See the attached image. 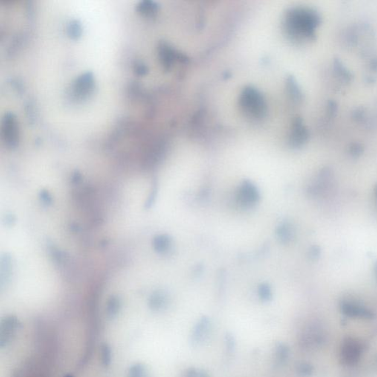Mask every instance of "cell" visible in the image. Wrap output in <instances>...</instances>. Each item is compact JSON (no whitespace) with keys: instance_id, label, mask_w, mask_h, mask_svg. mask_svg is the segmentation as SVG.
Here are the masks:
<instances>
[{"instance_id":"15","label":"cell","mask_w":377,"mask_h":377,"mask_svg":"<svg viewBox=\"0 0 377 377\" xmlns=\"http://www.w3.org/2000/svg\"><path fill=\"white\" fill-rule=\"evenodd\" d=\"M278 236L284 242H288L294 237V230L290 224H282L277 231Z\"/></svg>"},{"instance_id":"14","label":"cell","mask_w":377,"mask_h":377,"mask_svg":"<svg viewBox=\"0 0 377 377\" xmlns=\"http://www.w3.org/2000/svg\"><path fill=\"white\" fill-rule=\"evenodd\" d=\"M120 300L117 296H111L107 302V314L109 317H114L118 313L120 308Z\"/></svg>"},{"instance_id":"12","label":"cell","mask_w":377,"mask_h":377,"mask_svg":"<svg viewBox=\"0 0 377 377\" xmlns=\"http://www.w3.org/2000/svg\"><path fill=\"white\" fill-rule=\"evenodd\" d=\"M167 304V297L164 293L155 292L150 299V306L155 310H160Z\"/></svg>"},{"instance_id":"8","label":"cell","mask_w":377,"mask_h":377,"mask_svg":"<svg viewBox=\"0 0 377 377\" xmlns=\"http://www.w3.org/2000/svg\"><path fill=\"white\" fill-rule=\"evenodd\" d=\"M341 309L343 313L349 317H363V318H372L373 317V313L370 310L357 303L343 302L341 304Z\"/></svg>"},{"instance_id":"23","label":"cell","mask_w":377,"mask_h":377,"mask_svg":"<svg viewBox=\"0 0 377 377\" xmlns=\"http://www.w3.org/2000/svg\"><path fill=\"white\" fill-rule=\"evenodd\" d=\"M300 372L303 375H309L312 372V368L308 365H302L300 367Z\"/></svg>"},{"instance_id":"5","label":"cell","mask_w":377,"mask_h":377,"mask_svg":"<svg viewBox=\"0 0 377 377\" xmlns=\"http://www.w3.org/2000/svg\"><path fill=\"white\" fill-rule=\"evenodd\" d=\"M363 352V346L355 339L348 338L343 342L340 351V360L346 366L356 364Z\"/></svg>"},{"instance_id":"6","label":"cell","mask_w":377,"mask_h":377,"mask_svg":"<svg viewBox=\"0 0 377 377\" xmlns=\"http://www.w3.org/2000/svg\"><path fill=\"white\" fill-rule=\"evenodd\" d=\"M236 201L242 207H251L259 201L260 195L257 187L251 181H245L238 187Z\"/></svg>"},{"instance_id":"18","label":"cell","mask_w":377,"mask_h":377,"mask_svg":"<svg viewBox=\"0 0 377 377\" xmlns=\"http://www.w3.org/2000/svg\"><path fill=\"white\" fill-rule=\"evenodd\" d=\"M129 377H147L145 368L140 365L134 366L130 370Z\"/></svg>"},{"instance_id":"10","label":"cell","mask_w":377,"mask_h":377,"mask_svg":"<svg viewBox=\"0 0 377 377\" xmlns=\"http://www.w3.org/2000/svg\"><path fill=\"white\" fill-rule=\"evenodd\" d=\"M172 239L166 234L158 235L152 241L154 249L160 253H165L169 251L172 247Z\"/></svg>"},{"instance_id":"4","label":"cell","mask_w":377,"mask_h":377,"mask_svg":"<svg viewBox=\"0 0 377 377\" xmlns=\"http://www.w3.org/2000/svg\"><path fill=\"white\" fill-rule=\"evenodd\" d=\"M1 138L5 146L15 148L19 140V130L16 116L13 113L4 114L1 121Z\"/></svg>"},{"instance_id":"13","label":"cell","mask_w":377,"mask_h":377,"mask_svg":"<svg viewBox=\"0 0 377 377\" xmlns=\"http://www.w3.org/2000/svg\"><path fill=\"white\" fill-rule=\"evenodd\" d=\"M137 11L143 16H152L158 10V5L155 1H143L137 5Z\"/></svg>"},{"instance_id":"16","label":"cell","mask_w":377,"mask_h":377,"mask_svg":"<svg viewBox=\"0 0 377 377\" xmlns=\"http://www.w3.org/2000/svg\"><path fill=\"white\" fill-rule=\"evenodd\" d=\"M68 35L73 39H78L82 34L81 25L77 21H73L70 23L68 27Z\"/></svg>"},{"instance_id":"22","label":"cell","mask_w":377,"mask_h":377,"mask_svg":"<svg viewBox=\"0 0 377 377\" xmlns=\"http://www.w3.org/2000/svg\"><path fill=\"white\" fill-rule=\"evenodd\" d=\"M186 377H209L207 374L202 372H198V371L191 370L190 372H187Z\"/></svg>"},{"instance_id":"3","label":"cell","mask_w":377,"mask_h":377,"mask_svg":"<svg viewBox=\"0 0 377 377\" xmlns=\"http://www.w3.org/2000/svg\"><path fill=\"white\" fill-rule=\"evenodd\" d=\"M241 108L247 116L261 118L266 112V105L260 93L255 88H245L240 97Z\"/></svg>"},{"instance_id":"21","label":"cell","mask_w":377,"mask_h":377,"mask_svg":"<svg viewBox=\"0 0 377 377\" xmlns=\"http://www.w3.org/2000/svg\"><path fill=\"white\" fill-rule=\"evenodd\" d=\"M40 198L45 204H50L52 203V201H53L51 195L49 193L48 191H41Z\"/></svg>"},{"instance_id":"20","label":"cell","mask_w":377,"mask_h":377,"mask_svg":"<svg viewBox=\"0 0 377 377\" xmlns=\"http://www.w3.org/2000/svg\"><path fill=\"white\" fill-rule=\"evenodd\" d=\"M277 350V359L279 361H284L285 359L288 358V349L286 346L280 344L279 347H278Z\"/></svg>"},{"instance_id":"11","label":"cell","mask_w":377,"mask_h":377,"mask_svg":"<svg viewBox=\"0 0 377 377\" xmlns=\"http://www.w3.org/2000/svg\"><path fill=\"white\" fill-rule=\"evenodd\" d=\"M306 138V131L300 120H297L294 125L292 134V143L294 146H299Z\"/></svg>"},{"instance_id":"2","label":"cell","mask_w":377,"mask_h":377,"mask_svg":"<svg viewBox=\"0 0 377 377\" xmlns=\"http://www.w3.org/2000/svg\"><path fill=\"white\" fill-rule=\"evenodd\" d=\"M318 23V16L311 10L296 9L288 14L287 25L288 30L296 36L309 37Z\"/></svg>"},{"instance_id":"17","label":"cell","mask_w":377,"mask_h":377,"mask_svg":"<svg viewBox=\"0 0 377 377\" xmlns=\"http://www.w3.org/2000/svg\"><path fill=\"white\" fill-rule=\"evenodd\" d=\"M207 329H208V322L206 320H203L198 325L197 331H195L194 334V340L196 342L202 340L203 337H205L207 335Z\"/></svg>"},{"instance_id":"26","label":"cell","mask_w":377,"mask_h":377,"mask_svg":"<svg viewBox=\"0 0 377 377\" xmlns=\"http://www.w3.org/2000/svg\"></svg>"},{"instance_id":"25","label":"cell","mask_w":377,"mask_h":377,"mask_svg":"<svg viewBox=\"0 0 377 377\" xmlns=\"http://www.w3.org/2000/svg\"><path fill=\"white\" fill-rule=\"evenodd\" d=\"M376 271H377V268H376Z\"/></svg>"},{"instance_id":"24","label":"cell","mask_w":377,"mask_h":377,"mask_svg":"<svg viewBox=\"0 0 377 377\" xmlns=\"http://www.w3.org/2000/svg\"><path fill=\"white\" fill-rule=\"evenodd\" d=\"M137 73H138L139 75H143L146 74V73H147V69H146V66L143 65V64L139 65L138 67H137Z\"/></svg>"},{"instance_id":"7","label":"cell","mask_w":377,"mask_h":377,"mask_svg":"<svg viewBox=\"0 0 377 377\" xmlns=\"http://www.w3.org/2000/svg\"><path fill=\"white\" fill-rule=\"evenodd\" d=\"M94 80L91 73L79 76L73 85V93L79 100L86 98L94 89Z\"/></svg>"},{"instance_id":"1","label":"cell","mask_w":377,"mask_h":377,"mask_svg":"<svg viewBox=\"0 0 377 377\" xmlns=\"http://www.w3.org/2000/svg\"><path fill=\"white\" fill-rule=\"evenodd\" d=\"M73 200L76 208L81 212L91 225L102 224L103 210L94 187L89 185L77 186V188L73 191Z\"/></svg>"},{"instance_id":"9","label":"cell","mask_w":377,"mask_h":377,"mask_svg":"<svg viewBox=\"0 0 377 377\" xmlns=\"http://www.w3.org/2000/svg\"><path fill=\"white\" fill-rule=\"evenodd\" d=\"M158 55L161 64L167 70H169L178 59V55L175 50L166 44H161L159 46Z\"/></svg>"},{"instance_id":"19","label":"cell","mask_w":377,"mask_h":377,"mask_svg":"<svg viewBox=\"0 0 377 377\" xmlns=\"http://www.w3.org/2000/svg\"><path fill=\"white\" fill-rule=\"evenodd\" d=\"M259 294L260 297L264 300H269L272 296L271 288L267 285H261L259 289Z\"/></svg>"}]
</instances>
